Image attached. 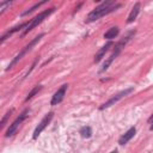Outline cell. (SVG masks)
Returning a JSON list of instances; mask_svg holds the SVG:
<instances>
[{
	"mask_svg": "<svg viewBox=\"0 0 153 153\" xmlns=\"http://www.w3.org/2000/svg\"><path fill=\"white\" fill-rule=\"evenodd\" d=\"M120 7H121V4H118V2H115V1H104V2H102L99 6H97L94 10H92L88 13V16H87V18H86L85 22L86 23H91V22L98 20L99 18H102V17H104V16H106V14L114 12V11H116Z\"/></svg>",
	"mask_w": 153,
	"mask_h": 153,
	"instance_id": "1",
	"label": "cell"
},
{
	"mask_svg": "<svg viewBox=\"0 0 153 153\" xmlns=\"http://www.w3.org/2000/svg\"><path fill=\"white\" fill-rule=\"evenodd\" d=\"M135 32H136L135 30H131V31H129V32H128V33H127V35H126L123 38H121V39H120V41H118V42L115 44V48H114V51H112V54H111V55H110V56H109V57L105 60V62L103 63L102 68L99 69V73H103V72H105V71H106V69L110 67V65L112 63V61H114V60H115V59H116V57L120 55V53L123 50V48L126 47V44H127V43H128V42H129V41H130L133 37H134Z\"/></svg>",
	"mask_w": 153,
	"mask_h": 153,
	"instance_id": "2",
	"label": "cell"
},
{
	"mask_svg": "<svg viewBox=\"0 0 153 153\" xmlns=\"http://www.w3.org/2000/svg\"><path fill=\"white\" fill-rule=\"evenodd\" d=\"M43 36H44V33H39L38 36H36L35 38H32V39H31V41H30V42H29V43H27V44H26V45H25V47H24V48H23V49H22V50L16 55V56H14V59L10 62V65H8V67L6 68V71L11 69V68H12V67H13V66H14V65H16V63H17V62H18V61H19V60H20V59L26 54V53H29V51H30V50H31V49H32V48H33V47H35V45L41 41V38H42Z\"/></svg>",
	"mask_w": 153,
	"mask_h": 153,
	"instance_id": "3",
	"label": "cell"
},
{
	"mask_svg": "<svg viewBox=\"0 0 153 153\" xmlns=\"http://www.w3.org/2000/svg\"><path fill=\"white\" fill-rule=\"evenodd\" d=\"M56 10V7H50V8H48V10H44L43 12H41V13H38L33 19H31L30 22H29V24H27V26L25 27V30H24V32H23V35H26L29 31H31L33 27H36L38 24H41L47 17H49L54 11Z\"/></svg>",
	"mask_w": 153,
	"mask_h": 153,
	"instance_id": "4",
	"label": "cell"
},
{
	"mask_svg": "<svg viewBox=\"0 0 153 153\" xmlns=\"http://www.w3.org/2000/svg\"><path fill=\"white\" fill-rule=\"evenodd\" d=\"M133 91H134V87H128V88H126V90H123V91H121V92L114 94L110 99H108L104 104H102V105L99 106V109H100V110H104V109H106V108H110L111 105H115V103H117L120 99H122L123 97L128 96V94L131 93Z\"/></svg>",
	"mask_w": 153,
	"mask_h": 153,
	"instance_id": "5",
	"label": "cell"
},
{
	"mask_svg": "<svg viewBox=\"0 0 153 153\" xmlns=\"http://www.w3.org/2000/svg\"><path fill=\"white\" fill-rule=\"evenodd\" d=\"M29 112H30V109H25L13 122H12V124H10V127H8V129L6 130V133H5V136L6 137H8V136H12L16 131H17V129H18V127L20 126V123L27 117V115H29Z\"/></svg>",
	"mask_w": 153,
	"mask_h": 153,
	"instance_id": "6",
	"label": "cell"
},
{
	"mask_svg": "<svg viewBox=\"0 0 153 153\" xmlns=\"http://www.w3.org/2000/svg\"><path fill=\"white\" fill-rule=\"evenodd\" d=\"M53 117H54V112H48L43 118H42V121L38 123V126L36 127V129H35V131H33V135H32V137L33 139H37L38 137V135L45 129V127L50 123V121L53 120Z\"/></svg>",
	"mask_w": 153,
	"mask_h": 153,
	"instance_id": "7",
	"label": "cell"
},
{
	"mask_svg": "<svg viewBox=\"0 0 153 153\" xmlns=\"http://www.w3.org/2000/svg\"><path fill=\"white\" fill-rule=\"evenodd\" d=\"M67 88H68V84H63V85L54 93V96L51 97L50 104H51V105H57L59 103H61V102L63 100V97H65V94H66Z\"/></svg>",
	"mask_w": 153,
	"mask_h": 153,
	"instance_id": "8",
	"label": "cell"
},
{
	"mask_svg": "<svg viewBox=\"0 0 153 153\" xmlns=\"http://www.w3.org/2000/svg\"><path fill=\"white\" fill-rule=\"evenodd\" d=\"M111 47H114V43L111 42V41H109L108 43H105V45H103L98 51H97V54L94 55V63H97V62H99L103 57H104V55H105V53L111 48Z\"/></svg>",
	"mask_w": 153,
	"mask_h": 153,
	"instance_id": "9",
	"label": "cell"
},
{
	"mask_svg": "<svg viewBox=\"0 0 153 153\" xmlns=\"http://www.w3.org/2000/svg\"><path fill=\"white\" fill-rule=\"evenodd\" d=\"M135 133H136V129L134 128V127H131L130 129H128L121 137H120V140H118V143L120 145H126L128 141H130L133 137H134V135H135Z\"/></svg>",
	"mask_w": 153,
	"mask_h": 153,
	"instance_id": "10",
	"label": "cell"
},
{
	"mask_svg": "<svg viewBox=\"0 0 153 153\" xmlns=\"http://www.w3.org/2000/svg\"><path fill=\"white\" fill-rule=\"evenodd\" d=\"M27 24H29V22H26V23H22V24H19V25H17V26H14V27L10 29V30H8L6 33H4V35L1 36L0 41H1V42H4L6 38H8L10 36H12L14 32H17V31H19V30H22V29H25V27L27 26Z\"/></svg>",
	"mask_w": 153,
	"mask_h": 153,
	"instance_id": "11",
	"label": "cell"
},
{
	"mask_svg": "<svg viewBox=\"0 0 153 153\" xmlns=\"http://www.w3.org/2000/svg\"><path fill=\"white\" fill-rule=\"evenodd\" d=\"M140 7H141V4H140V2H136V4L133 6V8H131V11H130V13H129V16H128L127 24H130V23H133V22L136 19V17H137V14H139V12H140Z\"/></svg>",
	"mask_w": 153,
	"mask_h": 153,
	"instance_id": "12",
	"label": "cell"
},
{
	"mask_svg": "<svg viewBox=\"0 0 153 153\" xmlns=\"http://www.w3.org/2000/svg\"><path fill=\"white\" fill-rule=\"evenodd\" d=\"M118 32H120V29H118L117 26H112V27H110V29L104 33V38H106V39H112V38H115V37L118 35Z\"/></svg>",
	"mask_w": 153,
	"mask_h": 153,
	"instance_id": "13",
	"label": "cell"
},
{
	"mask_svg": "<svg viewBox=\"0 0 153 153\" xmlns=\"http://www.w3.org/2000/svg\"><path fill=\"white\" fill-rule=\"evenodd\" d=\"M42 90V85H37V86H35L29 93H27V96H26V98H25V102H27V100H30L35 94H37L39 91Z\"/></svg>",
	"mask_w": 153,
	"mask_h": 153,
	"instance_id": "14",
	"label": "cell"
},
{
	"mask_svg": "<svg viewBox=\"0 0 153 153\" xmlns=\"http://www.w3.org/2000/svg\"><path fill=\"white\" fill-rule=\"evenodd\" d=\"M44 4H47V1H41V2H37V4H35L32 7H30V8H27L26 11H24L23 13H22V16H26V14H29V13H31V12H33L36 8H38L39 6H42V5H44Z\"/></svg>",
	"mask_w": 153,
	"mask_h": 153,
	"instance_id": "15",
	"label": "cell"
},
{
	"mask_svg": "<svg viewBox=\"0 0 153 153\" xmlns=\"http://www.w3.org/2000/svg\"><path fill=\"white\" fill-rule=\"evenodd\" d=\"M80 134H81L82 137H90V136L92 135V129H91V127H88V126L82 127V128L80 129Z\"/></svg>",
	"mask_w": 153,
	"mask_h": 153,
	"instance_id": "16",
	"label": "cell"
},
{
	"mask_svg": "<svg viewBox=\"0 0 153 153\" xmlns=\"http://www.w3.org/2000/svg\"><path fill=\"white\" fill-rule=\"evenodd\" d=\"M12 112H13V109H10V110L4 115V117H2V120H1V122H0V127H1V128L5 127V124H6V122H7V120L10 118V116H11Z\"/></svg>",
	"mask_w": 153,
	"mask_h": 153,
	"instance_id": "17",
	"label": "cell"
},
{
	"mask_svg": "<svg viewBox=\"0 0 153 153\" xmlns=\"http://www.w3.org/2000/svg\"><path fill=\"white\" fill-rule=\"evenodd\" d=\"M11 5H12L11 1H2V2L0 4V14H2V13L6 11V8L10 7Z\"/></svg>",
	"mask_w": 153,
	"mask_h": 153,
	"instance_id": "18",
	"label": "cell"
},
{
	"mask_svg": "<svg viewBox=\"0 0 153 153\" xmlns=\"http://www.w3.org/2000/svg\"><path fill=\"white\" fill-rule=\"evenodd\" d=\"M148 122L151 123V127H149V129H151V130H153V115H152V116L149 117V120H148Z\"/></svg>",
	"mask_w": 153,
	"mask_h": 153,
	"instance_id": "19",
	"label": "cell"
},
{
	"mask_svg": "<svg viewBox=\"0 0 153 153\" xmlns=\"http://www.w3.org/2000/svg\"><path fill=\"white\" fill-rule=\"evenodd\" d=\"M110 153H118L117 151H112V152H110Z\"/></svg>",
	"mask_w": 153,
	"mask_h": 153,
	"instance_id": "20",
	"label": "cell"
}]
</instances>
